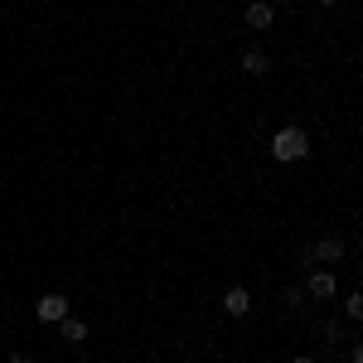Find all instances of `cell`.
Instances as JSON below:
<instances>
[{"mask_svg":"<svg viewBox=\"0 0 363 363\" xmlns=\"http://www.w3.org/2000/svg\"><path fill=\"white\" fill-rule=\"evenodd\" d=\"M272 155H277L281 165H291V160H306L310 155V140L301 126H281L277 136H272Z\"/></svg>","mask_w":363,"mask_h":363,"instance_id":"cell-1","label":"cell"},{"mask_svg":"<svg viewBox=\"0 0 363 363\" xmlns=\"http://www.w3.org/2000/svg\"><path fill=\"white\" fill-rule=\"evenodd\" d=\"M34 310H39V320H44V325H58V320H68V301H63L58 291H54V296H39V306H34Z\"/></svg>","mask_w":363,"mask_h":363,"instance_id":"cell-2","label":"cell"},{"mask_svg":"<svg viewBox=\"0 0 363 363\" xmlns=\"http://www.w3.org/2000/svg\"><path fill=\"white\" fill-rule=\"evenodd\" d=\"M306 291L315 296V301H335V291H339V281H335V272H310V281H306Z\"/></svg>","mask_w":363,"mask_h":363,"instance_id":"cell-3","label":"cell"},{"mask_svg":"<svg viewBox=\"0 0 363 363\" xmlns=\"http://www.w3.org/2000/svg\"><path fill=\"white\" fill-rule=\"evenodd\" d=\"M223 310H228V315H247V310H252L247 286H228V291H223Z\"/></svg>","mask_w":363,"mask_h":363,"instance_id":"cell-4","label":"cell"},{"mask_svg":"<svg viewBox=\"0 0 363 363\" xmlns=\"http://www.w3.org/2000/svg\"><path fill=\"white\" fill-rule=\"evenodd\" d=\"M272 20H277V10H272L267 0H252L247 5V25L252 29H272Z\"/></svg>","mask_w":363,"mask_h":363,"instance_id":"cell-5","label":"cell"},{"mask_svg":"<svg viewBox=\"0 0 363 363\" xmlns=\"http://www.w3.org/2000/svg\"><path fill=\"white\" fill-rule=\"evenodd\" d=\"M310 257H320V262H339V257H344V247H339L335 238H325V242H315V247H310Z\"/></svg>","mask_w":363,"mask_h":363,"instance_id":"cell-6","label":"cell"},{"mask_svg":"<svg viewBox=\"0 0 363 363\" xmlns=\"http://www.w3.org/2000/svg\"><path fill=\"white\" fill-rule=\"evenodd\" d=\"M58 325H63V339H68V344H83V339H87L83 320H58Z\"/></svg>","mask_w":363,"mask_h":363,"instance_id":"cell-7","label":"cell"},{"mask_svg":"<svg viewBox=\"0 0 363 363\" xmlns=\"http://www.w3.org/2000/svg\"><path fill=\"white\" fill-rule=\"evenodd\" d=\"M242 68H247V73H267V54L247 49V54H242Z\"/></svg>","mask_w":363,"mask_h":363,"instance_id":"cell-8","label":"cell"},{"mask_svg":"<svg viewBox=\"0 0 363 363\" xmlns=\"http://www.w3.org/2000/svg\"><path fill=\"white\" fill-rule=\"evenodd\" d=\"M344 315H349V320H363V296H349V301H344Z\"/></svg>","mask_w":363,"mask_h":363,"instance_id":"cell-9","label":"cell"},{"mask_svg":"<svg viewBox=\"0 0 363 363\" xmlns=\"http://www.w3.org/2000/svg\"><path fill=\"white\" fill-rule=\"evenodd\" d=\"M10 363H34V359H29V354H10Z\"/></svg>","mask_w":363,"mask_h":363,"instance_id":"cell-10","label":"cell"},{"mask_svg":"<svg viewBox=\"0 0 363 363\" xmlns=\"http://www.w3.org/2000/svg\"><path fill=\"white\" fill-rule=\"evenodd\" d=\"M296 363H315V359H310V354H301V359H296Z\"/></svg>","mask_w":363,"mask_h":363,"instance_id":"cell-11","label":"cell"},{"mask_svg":"<svg viewBox=\"0 0 363 363\" xmlns=\"http://www.w3.org/2000/svg\"><path fill=\"white\" fill-rule=\"evenodd\" d=\"M320 5H344V0H320Z\"/></svg>","mask_w":363,"mask_h":363,"instance_id":"cell-12","label":"cell"}]
</instances>
